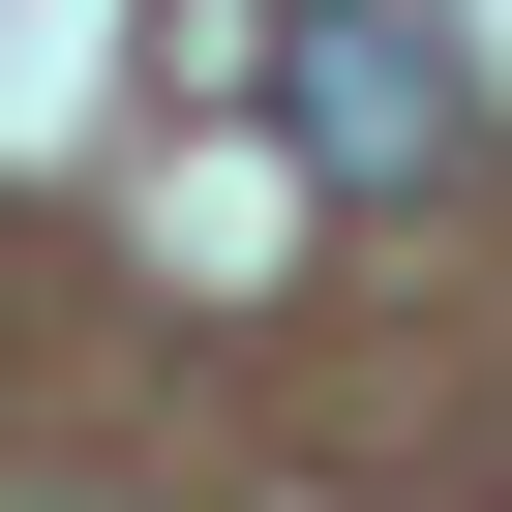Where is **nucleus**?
Listing matches in <instances>:
<instances>
[{"instance_id": "obj_1", "label": "nucleus", "mask_w": 512, "mask_h": 512, "mask_svg": "<svg viewBox=\"0 0 512 512\" xmlns=\"http://www.w3.org/2000/svg\"><path fill=\"white\" fill-rule=\"evenodd\" d=\"M302 181H452L482 151V31H452V0H302Z\"/></svg>"}]
</instances>
